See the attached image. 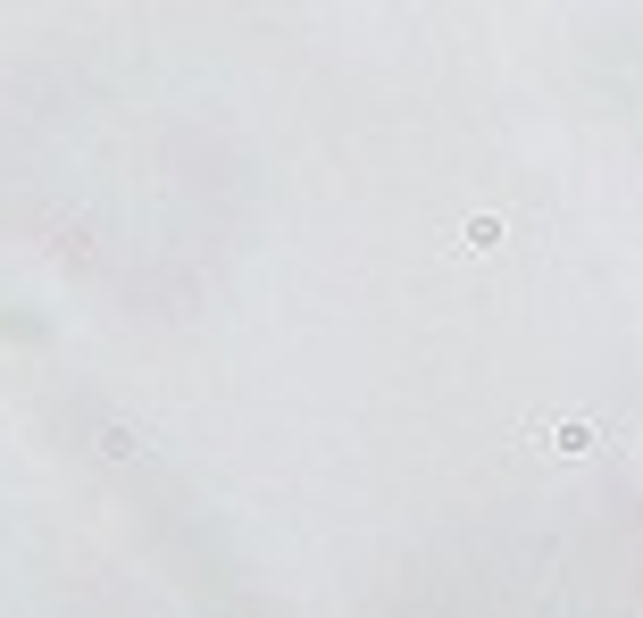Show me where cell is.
Instances as JSON below:
<instances>
[{"label": "cell", "mask_w": 643, "mask_h": 618, "mask_svg": "<svg viewBox=\"0 0 643 618\" xmlns=\"http://www.w3.org/2000/svg\"><path fill=\"white\" fill-rule=\"evenodd\" d=\"M593 443H602V435H593V426H577V418H568V426H552V435H543V451H560V460H585Z\"/></svg>", "instance_id": "cell-2"}, {"label": "cell", "mask_w": 643, "mask_h": 618, "mask_svg": "<svg viewBox=\"0 0 643 618\" xmlns=\"http://www.w3.org/2000/svg\"><path fill=\"white\" fill-rule=\"evenodd\" d=\"M460 251H476V259H485V251H502V218H493V209H476V218L460 226Z\"/></svg>", "instance_id": "cell-1"}]
</instances>
